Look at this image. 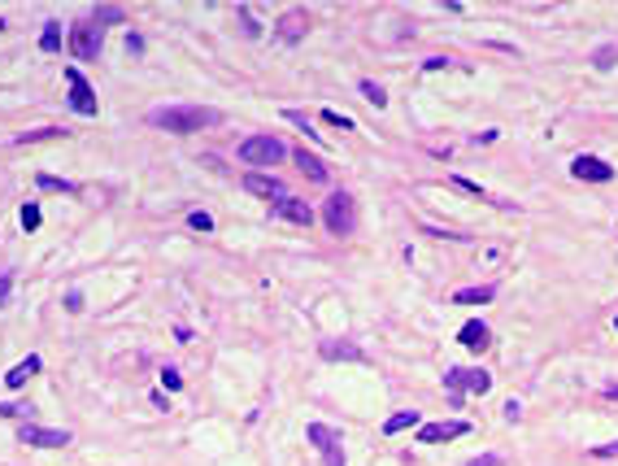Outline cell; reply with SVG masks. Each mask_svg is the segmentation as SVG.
Masks as SVG:
<instances>
[{"instance_id": "obj_1", "label": "cell", "mask_w": 618, "mask_h": 466, "mask_svg": "<svg viewBox=\"0 0 618 466\" xmlns=\"http://www.w3.org/2000/svg\"><path fill=\"white\" fill-rule=\"evenodd\" d=\"M153 126H166L174 135H192V131H205V126H218L222 114L214 105H161L149 114Z\"/></svg>"}, {"instance_id": "obj_2", "label": "cell", "mask_w": 618, "mask_h": 466, "mask_svg": "<svg viewBox=\"0 0 618 466\" xmlns=\"http://www.w3.org/2000/svg\"><path fill=\"white\" fill-rule=\"evenodd\" d=\"M322 222H327L331 235H353L357 231V205L349 192H331L327 205H322Z\"/></svg>"}, {"instance_id": "obj_3", "label": "cell", "mask_w": 618, "mask_h": 466, "mask_svg": "<svg viewBox=\"0 0 618 466\" xmlns=\"http://www.w3.org/2000/svg\"><path fill=\"white\" fill-rule=\"evenodd\" d=\"M283 140H274V135H249V140H240V162L244 166H274L283 157Z\"/></svg>"}, {"instance_id": "obj_4", "label": "cell", "mask_w": 618, "mask_h": 466, "mask_svg": "<svg viewBox=\"0 0 618 466\" xmlns=\"http://www.w3.org/2000/svg\"><path fill=\"white\" fill-rule=\"evenodd\" d=\"M444 388L453 392V397H462V388L466 392H475V397H483L487 388H492V375L487 371H479V366H453V371H444Z\"/></svg>"}, {"instance_id": "obj_5", "label": "cell", "mask_w": 618, "mask_h": 466, "mask_svg": "<svg viewBox=\"0 0 618 466\" xmlns=\"http://www.w3.org/2000/svg\"><path fill=\"white\" fill-rule=\"evenodd\" d=\"M66 44H70V53H74L78 61H92L96 53H101V44H105V31L96 26V22H74L70 35H66Z\"/></svg>"}, {"instance_id": "obj_6", "label": "cell", "mask_w": 618, "mask_h": 466, "mask_svg": "<svg viewBox=\"0 0 618 466\" xmlns=\"http://www.w3.org/2000/svg\"><path fill=\"white\" fill-rule=\"evenodd\" d=\"M305 436L314 440V449H318L322 458H327V466H344V444H340V436H335L327 423H309Z\"/></svg>"}, {"instance_id": "obj_7", "label": "cell", "mask_w": 618, "mask_h": 466, "mask_svg": "<svg viewBox=\"0 0 618 466\" xmlns=\"http://www.w3.org/2000/svg\"><path fill=\"white\" fill-rule=\"evenodd\" d=\"M66 83H70V105H74V114H83V118H96V92L83 74H78V66H66Z\"/></svg>"}, {"instance_id": "obj_8", "label": "cell", "mask_w": 618, "mask_h": 466, "mask_svg": "<svg viewBox=\"0 0 618 466\" xmlns=\"http://www.w3.org/2000/svg\"><path fill=\"white\" fill-rule=\"evenodd\" d=\"M18 440H22V444H35V449H66V444H70V431H53V427L22 423V427H18Z\"/></svg>"}, {"instance_id": "obj_9", "label": "cell", "mask_w": 618, "mask_h": 466, "mask_svg": "<svg viewBox=\"0 0 618 466\" xmlns=\"http://www.w3.org/2000/svg\"><path fill=\"white\" fill-rule=\"evenodd\" d=\"M571 174H575V179H588V183H610L614 179V166L601 162V157H592V153H579L575 162H571Z\"/></svg>"}, {"instance_id": "obj_10", "label": "cell", "mask_w": 618, "mask_h": 466, "mask_svg": "<svg viewBox=\"0 0 618 466\" xmlns=\"http://www.w3.org/2000/svg\"><path fill=\"white\" fill-rule=\"evenodd\" d=\"M274 218H287V222H297V227H309V222H314V210H309V201L287 192L283 201H274Z\"/></svg>"}, {"instance_id": "obj_11", "label": "cell", "mask_w": 618, "mask_h": 466, "mask_svg": "<svg viewBox=\"0 0 618 466\" xmlns=\"http://www.w3.org/2000/svg\"><path fill=\"white\" fill-rule=\"evenodd\" d=\"M244 188H249L253 197H266V201H270V197H274V201L287 197V188L274 179V174H262V170H249V174H244Z\"/></svg>"}, {"instance_id": "obj_12", "label": "cell", "mask_w": 618, "mask_h": 466, "mask_svg": "<svg viewBox=\"0 0 618 466\" xmlns=\"http://www.w3.org/2000/svg\"><path fill=\"white\" fill-rule=\"evenodd\" d=\"M305 31H309V13L305 9H287L283 18H279V40L283 44H297Z\"/></svg>"}, {"instance_id": "obj_13", "label": "cell", "mask_w": 618, "mask_h": 466, "mask_svg": "<svg viewBox=\"0 0 618 466\" xmlns=\"http://www.w3.org/2000/svg\"><path fill=\"white\" fill-rule=\"evenodd\" d=\"M453 436H466V423L462 419H453V423H427V427L418 431L422 444H440V440H453Z\"/></svg>"}, {"instance_id": "obj_14", "label": "cell", "mask_w": 618, "mask_h": 466, "mask_svg": "<svg viewBox=\"0 0 618 466\" xmlns=\"http://www.w3.org/2000/svg\"><path fill=\"white\" fill-rule=\"evenodd\" d=\"M322 358L327 362H366V353L353 340H322Z\"/></svg>"}, {"instance_id": "obj_15", "label": "cell", "mask_w": 618, "mask_h": 466, "mask_svg": "<svg viewBox=\"0 0 618 466\" xmlns=\"http://www.w3.org/2000/svg\"><path fill=\"white\" fill-rule=\"evenodd\" d=\"M458 340H462L466 349H487V344H492V331H487L479 318H470V323L458 331Z\"/></svg>"}, {"instance_id": "obj_16", "label": "cell", "mask_w": 618, "mask_h": 466, "mask_svg": "<svg viewBox=\"0 0 618 466\" xmlns=\"http://www.w3.org/2000/svg\"><path fill=\"white\" fill-rule=\"evenodd\" d=\"M35 371H40V358H35V353H31L26 362H18V366H13V371L5 375V383H9V388H22V383H26L31 375H35Z\"/></svg>"}, {"instance_id": "obj_17", "label": "cell", "mask_w": 618, "mask_h": 466, "mask_svg": "<svg viewBox=\"0 0 618 466\" xmlns=\"http://www.w3.org/2000/svg\"><path fill=\"white\" fill-rule=\"evenodd\" d=\"M297 166H301V170H305V174H309V179H314V183H327V166H322L314 153L297 149Z\"/></svg>"}, {"instance_id": "obj_18", "label": "cell", "mask_w": 618, "mask_h": 466, "mask_svg": "<svg viewBox=\"0 0 618 466\" xmlns=\"http://www.w3.org/2000/svg\"><path fill=\"white\" fill-rule=\"evenodd\" d=\"M492 297H496V288H462L453 301H458V305H487Z\"/></svg>"}, {"instance_id": "obj_19", "label": "cell", "mask_w": 618, "mask_h": 466, "mask_svg": "<svg viewBox=\"0 0 618 466\" xmlns=\"http://www.w3.org/2000/svg\"><path fill=\"white\" fill-rule=\"evenodd\" d=\"M405 427H418V410H401V414H392V419L383 423L387 436H396V431H405Z\"/></svg>"}, {"instance_id": "obj_20", "label": "cell", "mask_w": 618, "mask_h": 466, "mask_svg": "<svg viewBox=\"0 0 618 466\" xmlns=\"http://www.w3.org/2000/svg\"><path fill=\"white\" fill-rule=\"evenodd\" d=\"M40 48H44V53H57V48H61V22H44Z\"/></svg>"}, {"instance_id": "obj_21", "label": "cell", "mask_w": 618, "mask_h": 466, "mask_svg": "<svg viewBox=\"0 0 618 466\" xmlns=\"http://www.w3.org/2000/svg\"><path fill=\"white\" fill-rule=\"evenodd\" d=\"M614 61H618V48H614V44H606V48H596L592 66H596V70H614Z\"/></svg>"}, {"instance_id": "obj_22", "label": "cell", "mask_w": 618, "mask_h": 466, "mask_svg": "<svg viewBox=\"0 0 618 466\" xmlns=\"http://www.w3.org/2000/svg\"><path fill=\"white\" fill-rule=\"evenodd\" d=\"M362 96H366V101H370V105H375V109H383V105H387V92H383L379 83H370V78H366V83H362Z\"/></svg>"}, {"instance_id": "obj_23", "label": "cell", "mask_w": 618, "mask_h": 466, "mask_svg": "<svg viewBox=\"0 0 618 466\" xmlns=\"http://www.w3.org/2000/svg\"><path fill=\"white\" fill-rule=\"evenodd\" d=\"M96 26H101V22H126V13L118 9V5H101V9H96V18H92Z\"/></svg>"}, {"instance_id": "obj_24", "label": "cell", "mask_w": 618, "mask_h": 466, "mask_svg": "<svg viewBox=\"0 0 618 466\" xmlns=\"http://www.w3.org/2000/svg\"><path fill=\"white\" fill-rule=\"evenodd\" d=\"M44 192H74V183H66V179H57V174H40L35 179Z\"/></svg>"}, {"instance_id": "obj_25", "label": "cell", "mask_w": 618, "mask_h": 466, "mask_svg": "<svg viewBox=\"0 0 618 466\" xmlns=\"http://www.w3.org/2000/svg\"><path fill=\"white\" fill-rule=\"evenodd\" d=\"M18 218H22V227H26V231H35V227H40V205H35V201H26Z\"/></svg>"}, {"instance_id": "obj_26", "label": "cell", "mask_w": 618, "mask_h": 466, "mask_svg": "<svg viewBox=\"0 0 618 466\" xmlns=\"http://www.w3.org/2000/svg\"><path fill=\"white\" fill-rule=\"evenodd\" d=\"M322 122L340 126V131H353V118H349V114H340V109H322Z\"/></svg>"}, {"instance_id": "obj_27", "label": "cell", "mask_w": 618, "mask_h": 466, "mask_svg": "<svg viewBox=\"0 0 618 466\" xmlns=\"http://www.w3.org/2000/svg\"><path fill=\"white\" fill-rule=\"evenodd\" d=\"M453 188H462V192H470V197H479V201H492V197H487V192H483L475 179H462V174H453Z\"/></svg>"}, {"instance_id": "obj_28", "label": "cell", "mask_w": 618, "mask_h": 466, "mask_svg": "<svg viewBox=\"0 0 618 466\" xmlns=\"http://www.w3.org/2000/svg\"><path fill=\"white\" fill-rule=\"evenodd\" d=\"M187 227H192V231H214V218H209L205 210H192V214H187Z\"/></svg>"}, {"instance_id": "obj_29", "label": "cell", "mask_w": 618, "mask_h": 466, "mask_svg": "<svg viewBox=\"0 0 618 466\" xmlns=\"http://www.w3.org/2000/svg\"><path fill=\"white\" fill-rule=\"evenodd\" d=\"M283 118H287V122H297V126H301V131H305L309 140H318V131H314V126H309V118L301 114V109H287V114H283Z\"/></svg>"}, {"instance_id": "obj_30", "label": "cell", "mask_w": 618, "mask_h": 466, "mask_svg": "<svg viewBox=\"0 0 618 466\" xmlns=\"http://www.w3.org/2000/svg\"><path fill=\"white\" fill-rule=\"evenodd\" d=\"M0 414H5V419H31V406H9V401H5Z\"/></svg>"}, {"instance_id": "obj_31", "label": "cell", "mask_w": 618, "mask_h": 466, "mask_svg": "<svg viewBox=\"0 0 618 466\" xmlns=\"http://www.w3.org/2000/svg\"><path fill=\"white\" fill-rule=\"evenodd\" d=\"M240 22H244V31H249V35H262V26H257V18H253V13L244 9V5H240Z\"/></svg>"}, {"instance_id": "obj_32", "label": "cell", "mask_w": 618, "mask_h": 466, "mask_svg": "<svg viewBox=\"0 0 618 466\" xmlns=\"http://www.w3.org/2000/svg\"><path fill=\"white\" fill-rule=\"evenodd\" d=\"M161 383H166V388H183V375H178L174 366H166V371H161Z\"/></svg>"}, {"instance_id": "obj_33", "label": "cell", "mask_w": 618, "mask_h": 466, "mask_svg": "<svg viewBox=\"0 0 618 466\" xmlns=\"http://www.w3.org/2000/svg\"><path fill=\"white\" fill-rule=\"evenodd\" d=\"M9 288H13V275H9V270H0V305H9Z\"/></svg>"}, {"instance_id": "obj_34", "label": "cell", "mask_w": 618, "mask_h": 466, "mask_svg": "<svg viewBox=\"0 0 618 466\" xmlns=\"http://www.w3.org/2000/svg\"><path fill=\"white\" fill-rule=\"evenodd\" d=\"M466 466H506V462H501L496 453H483V458H470Z\"/></svg>"}, {"instance_id": "obj_35", "label": "cell", "mask_w": 618, "mask_h": 466, "mask_svg": "<svg viewBox=\"0 0 618 466\" xmlns=\"http://www.w3.org/2000/svg\"><path fill=\"white\" fill-rule=\"evenodd\" d=\"M592 458H618V440H614V444H596Z\"/></svg>"}, {"instance_id": "obj_36", "label": "cell", "mask_w": 618, "mask_h": 466, "mask_svg": "<svg viewBox=\"0 0 618 466\" xmlns=\"http://www.w3.org/2000/svg\"><path fill=\"white\" fill-rule=\"evenodd\" d=\"M506 419H510V423L523 419V406H518V401H506Z\"/></svg>"}, {"instance_id": "obj_37", "label": "cell", "mask_w": 618, "mask_h": 466, "mask_svg": "<svg viewBox=\"0 0 618 466\" xmlns=\"http://www.w3.org/2000/svg\"><path fill=\"white\" fill-rule=\"evenodd\" d=\"M449 66V57H427V61H422V70H444Z\"/></svg>"}, {"instance_id": "obj_38", "label": "cell", "mask_w": 618, "mask_h": 466, "mask_svg": "<svg viewBox=\"0 0 618 466\" xmlns=\"http://www.w3.org/2000/svg\"><path fill=\"white\" fill-rule=\"evenodd\" d=\"M66 310H70V314H78V310H83V297L70 292V297H66Z\"/></svg>"}, {"instance_id": "obj_39", "label": "cell", "mask_w": 618, "mask_h": 466, "mask_svg": "<svg viewBox=\"0 0 618 466\" xmlns=\"http://www.w3.org/2000/svg\"><path fill=\"white\" fill-rule=\"evenodd\" d=\"M606 397H618V383H610V388H606Z\"/></svg>"}, {"instance_id": "obj_40", "label": "cell", "mask_w": 618, "mask_h": 466, "mask_svg": "<svg viewBox=\"0 0 618 466\" xmlns=\"http://www.w3.org/2000/svg\"><path fill=\"white\" fill-rule=\"evenodd\" d=\"M614 327H618V318H614Z\"/></svg>"}, {"instance_id": "obj_41", "label": "cell", "mask_w": 618, "mask_h": 466, "mask_svg": "<svg viewBox=\"0 0 618 466\" xmlns=\"http://www.w3.org/2000/svg\"><path fill=\"white\" fill-rule=\"evenodd\" d=\"M0 26H5V22H0Z\"/></svg>"}]
</instances>
